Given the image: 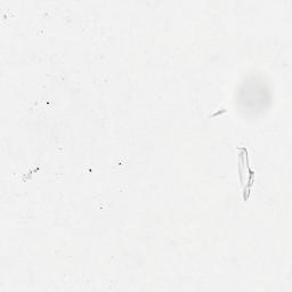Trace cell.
I'll list each match as a JSON object with an SVG mask.
<instances>
[{
  "label": "cell",
  "mask_w": 292,
  "mask_h": 292,
  "mask_svg": "<svg viewBox=\"0 0 292 292\" xmlns=\"http://www.w3.org/2000/svg\"><path fill=\"white\" fill-rule=\"evenodd\" d=\"M239 163H240V180H241V184H243V163H244V160H243V154H240V158H239Z\"/></svg>",
  "instance_id": "obj_1"
}]
</instances>
